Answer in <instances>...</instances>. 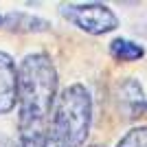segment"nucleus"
I'll return each mask as SVG.
<instances>
[{"instance_id": "7", "label": "nucleus", "mask_w": 147, "mask_h": 147, "mask_svg": "<svg viewBox=\"0 0 147 147\" xmlns=\"http://www.w3.org/2000/svg\"><path fill=\"white\" fill-rule=\"evenodd\" d=\"M110 53L121 61H134V59H141L145 55V49L141 44L129 42V40H114L110 44Z\"/></svg>"}, {"instance_id": "9", "label": "nucleus", "mask_w": 147, "mask_h": 147, "mask_svg": "<svg viewBox=\"0 0 147 147\" xmlns=\"http://www.w3.org/2000/svg\"><path fill=\"white\" fill-rule=\"evenodd\" d=\"M46 147H66L61 141H57L55 136H49V141H46Z\"/></svg>"}, {"instance_id": "1", "label": "nucleus", "mask_w": 147, "mask_h": 147, "mask_svg": "<svg viewBox=\"0 0 147 147\" xmlns=\"http://www.w3.org/2000/svg\"><path fill=\"white\" fill-rule=\"evenodd\" d=\"M57 90V73L42 53L24 57L18 73L20 123H46Z\"/></svg>"}, {"instance_id": "10", "label": "nucleus", "mask_w": 147, "mask_h": 147, "mask_svg": "<svg viewBox=\"0 0 147 147\" xmlns=\"http://www.w3.org/2000/svg\"><path fill=\"white\" fill-rule=\"evenodd\" d=\"M0 147H20V145H16V143L9 141V138H2V141H0Z\"/></svg>"}, {"instance_id": "2", "label": "nucleus", "mask_w": 147, "mask_h": 147, "mask_svg": "<svg viewBox=\"0 0 147 147\" xmlns=\"http://www.w3.org/2000/svg\"><path fill=\"white\" fill-rule=\"evenodd\" d=\"M92 119V101L90 92L81 84L68 86L59 94L53 117V134L66 147H81L86 143Z\"/></svg>"}, {"instance_id": "4", "label": "nucleus", "mask_w": 147, "mask_h": 147, "mask_svg": "<svg viewBox=\"0 0 147 147\" xmlns=\"http://www.w3.org/2000/svg\"><path fill=\"white\" fill-rule=\"evenodd\" d=\"M18 101V73L7 53H0V114L13 110Z\"/></svg>"}, {"instance_id": "8", "label": "nucleus", "mask_w": 147, "mask_h": 147, "mask_svg": "<svg viewBox=\"0 0 147 147\" xmlns=\"http://www.w3.org/2000/svg\"><path fill=\"white\" fill-rule=\"evenodd\" d=\"M117 147H147V127H134L117 143Z\"/></svg>"}, {"instance_id": "5", "label": "nucleus", "mask_w": 147, "mask_h": 147, "mask_svg": "<svg viewBox=\"0 0 147 147\" xmlns=\"http://www.w3.org/2000/svg\"><path fill=\"white\" fill-rule=\"evenodd\" d=\"M119 99H121L123 105H127V108H129V112H132L129 117L143 114L145 108H147L143 88L138 86V81H134V79H127V81H123L121 86H119Z\"/></svg>"}, {"instance_id": "3", "label": "nucleus", "mask_w": 147, "mask_h": 147, "mask_svg": "<svg viewBox=\"0 0 147 147\" xmlns=\"http://www.w3.org/2000/svg\"><path fill=\"white\" fill-rule=\"evenodd\" d=\"M61 16L92 35L110 33L119 26V18L103 5H64Z\"/></svg>"}, {"instance_id": "6", "label": "nucleus", "mask_w": 147, "mask_h": 147, "mask_svg": "<svg viewBox=\"0 0 147 147\" xmlns=\"http://www.w3.org/2000/svg\"><path fill=\"white\" fill-rule=\"evenodd\" d=\"M5 26L13 31H46L49 29V22L40 18H33V16H26V13H9L5 20Z\"/></svg>"}, {"instance_id": "12", "label": "nucleus", "mask_w": 147, "mask_h": 147, "mask_svg": "<svg viewBox=\"0 0 147 147\" xmlns=\"http://www.w3.org/2000/svg\"><path fill=\"white\" fill-rule=\"evenodd\" d=\"M0 22H2V20H0Z\"/></svg>"}, {"instance_id": "11", "label": "nucleus", "mask_w": 147, "mask_h": 147, "mask_svg": "<svg viewBox=\"0 0 147 147\" xmlns=\"http://www.w3.org/2000/svg\"><path fill=\"white\" fill-rule=\"evenodd\" d=\"M145 112H147V108H145Z\"/></svg>"}]
</instances>
